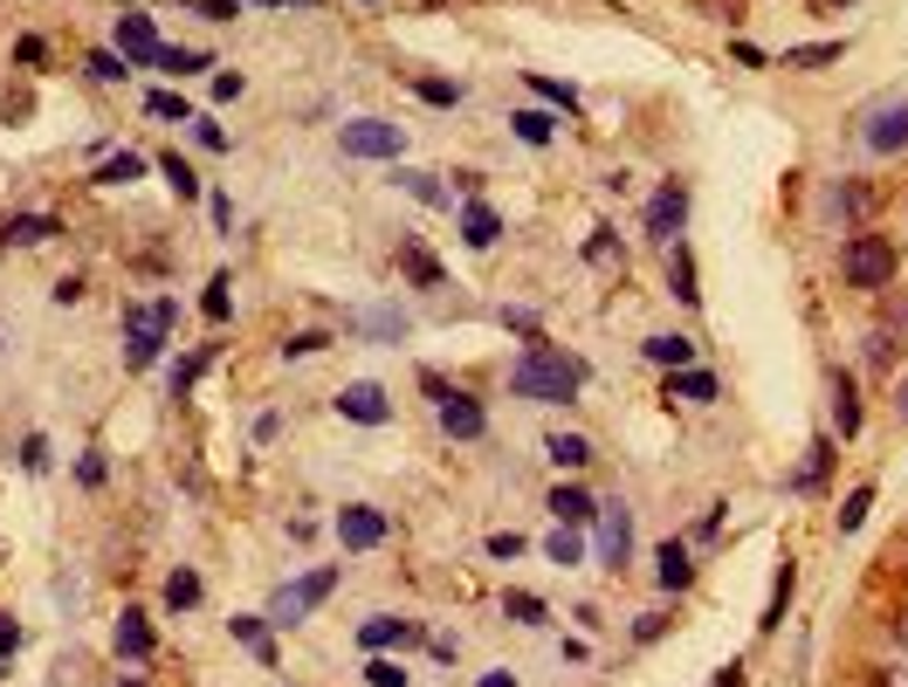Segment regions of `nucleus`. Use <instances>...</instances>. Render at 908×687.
Wrapping results in <instances>:
<instances>
[{"mask_svg": "<svg viewBox=\"0 0 908 687\" xmlns=\"http://www.w3.org/2000/svg\"><path fill=\"white\" fill-rule=\"evenodd\" d=\"M860 145L875 151V158H901L908 151V104L895 97V104H875L860 117Z\"/></svg>", "mask_w": 908, "mask_h": 687, "instance_id": "nucleus-7", "label": "nucleus"}, {"mask_svg": "<svg viewBox=\"0 0 908 687\" xmlns=\"http://www.w3.org/2000/svg\"><path fill=\"white\" fill-rule=\"evenodd\" d=\"M489 557H502V563L524 557V537H517V530H496V537H489Z\"/></svg>", "mask_w": 908, "mask_h": 687, "instance_id": "nucleus-51", "label": "nucleus"}, {"mask_svg": "<svg viewBox=\"0 0 908 687\" xmlns=\"http://www.w3.org/2000/svg\"><path fill=\"white\" fill-rule=\"evenodd\" d=\"M76 296H84V275H62V282H56V303H62V310H69V303H76Z\"/></svg>", "mask_w": 908, "mask_h": 687, "instance_id": "nucleus-55", "label": "nucleus"}, {"mask_svg": "<svg viewBox=\"0 0 908 687\" xmlns=\"http://www.w3.org/2000/svg\"><path fill=\"white\" fill-rule=\"evenodd\" d=\"M833 426H840V440H853V433H860V392H853V379H847V372H833Z\"/></svg>", "mask_w": 908, "mask_h": 687, "instance_id": "nucleus-23", "label": "nucleus"}, {"mask_svg": "<svg viewBox=\"0 0 908 687\" xmlns=\"http://www.w3.org/2000/svg\"><path fill=\"white\" fill-rule=\"evenodd\" d=\"M62 220L56 214H8L0 220V248H42V241H56Z\"/></svg>", "mask_w": 908, "mask_h": 687, "instance_id": "nucleus-13", "label": "nucleus"}, {"mask_svg": "<svg viewBox=\"0 0 908 687\" xmlns=\"http://www.w3.org/2000/svg\"><path fill=\"white\" fill-rule=\"evenodd\" d=\"M792 591H799V563L784 557V563H778V578H771V605H764L758 632H778V626H784V612H792Z\"/></svg>", "mask_w": 908, "mask_h": 687, "instance_id": "nucleus-15", "label": "nucleus"}, {"mask_svg": "<svg viewBox=\"0 0 908 687\" xmlns=\"http://www.w3.org/2000/svg\"><path fill=\"white\" fill-rule=\"evenodd\" d=\"M667 289H675L682 303H702V289H695V255L682 248V241L667 248Z\"/></svg>", "mask_w": 908, "mask_h": 687, "instance_id": "nucleus-24", "label": "nucleus"}, {"mask_svg": "<svg viewBox=\"0 0 908 687\" xmlns=\"http://www.w3.org/2000/svg\"><path fill=\"white\" fill-rule=\"evenodd\" d=\"M359 331H365V337H379V344H400V337H407V310H392V303H385V310H365V316H359Z\"/></svg>", "mask_w": 908, "mask_h": 687, "instance_id": "nucleus-26", "label": "nucleus"}, {"mask_svg": "<svg viewBox=\"0 0 908 687\" xmlns=\"http://www.w3.org/2000/svg\"><path fill=\"white\" fill-rule=\"evenodd\" d=\"M867 207H875V193H867V186H833V214H847V220H860Z\"/></svg>", "mask_w": 908, "mask_h": 687, "instance_id": "nucleus-42", "label": "nucleus"}, {"mask_svg": "<svg viewBox=\"0 0 908 687\" xmlns=\"http://www.w3.org/2000/svg\"><path fill=\"white\" fill-rule=\"evenodd\" d=\"M214 97H221V104H234V97H242V76L221 69V76H214Z\"/></svg>", "mask_w": 908, "mask_h": 687, "instance_id": "nucleus-52", "label": "nucleus"}, {"mask_svg": "<svg viewBox=\"0 0 908 687\" xmlns=\"http://www.w3.org/2000/svg\"><path fill=\"white\" fill-rule=\"evenodd\" d=\"M392 186H407L420 207H448V186L433 179V173H407V166H392Z\"/></svg>", "mask_w": 908, "mask_h": 687, "instance_id": "nucleus-28", "label": "nucleus"}, {"mask_svg": "<svg viewBox=\"0 0 908 687\" xmlns=\"http://www.w3.org/2000/svg\"><path fill=\"white\" fill-rule=\"evenodd\" d=\"M544 557H550V563H565V571H572V563H585V543H578V530H572V522H558V530H550Z\"/></svg>", "mask_w": 908, "mask_h": 687, "instance_id": "nucleus-32", "label": "nucleus"}, {"mask_svg": "<svg viewBox=\"0 0 908 687\" xmlns=\"http://www.w3.org/2000/svg\"><path fill=\"white\" fill-rule=\"evenodd\" d=\"M461 241H468V248H496V241H502V214L489 207V199H468V207H461Z\"/></svg>", "mask_w": 908, "mask_h": 687, "instance_id": "nucleus-14", "label": "nucleus"}, {"mask_svg": "<svg viewBox=\"0 0 908 687\" xmlns=\"http://www.w3.org/2000/svg\"><path fill=\"white\" fill-rule=\"evenodd\" d=\"M654 578H661L667 591H689V585H695V563H689V543H675V537H667V543L654 550Z\"/></svg>", "mask_w": 908, "mask_h": 687, "instance_id": "nucleus-16", "label": "nucleus"}, {"mask_svg": "<svg viewBox=\"0 0 908 687\" xmlns=\"http://www.w3.org/2000/svg\"><path fill=\"white\" fill-rule=\"evenodd\" d=\"M420 104H433V110H448V104H461V84H441V76H420Z\"/></svg>", "mask_w": 908, "mask_h": 687, "instance_id": "nucleus-41", "label": "nucleus"}, {"mask_svg": "<svg viewBox=\"0 0 908 687\" xmlns=\"http://www.w3.org/2000/svg\"><path fill=\"white\" fill-rule=\"evenodd\" d=\"M117 56L131 69H159L166 42H159V28H152V14H117Z\"/></svg>", "mask_w": 908, "mask_h": 687, "instance_id": "nucleus-8", "label": "nucleus"}, {"mask_svg": "<svg viewBox=\"0 0 908 687\" xmlns=\"http://www.w3.org/2000/svg\"><path fill=\"white\" fill-rule=\"evenodd\" d=\"M21 468H28V474H42V468H49V440H42V433H28V440H21Z\"/></svg>", "mask_w": 908, "mask_h": 687, "instance_id": "nucleus-48", "label": "nucleus"}, {"mask_svg": "<svg viewBox=\"0 0 908 687\" xmlns=\"http://www.w3.org/2000/svg\"><path fill=\"white\" fill-rule=\"evenodd\" d=\"M826 468H833V440H812V448H806V468H799V489H819Z\"/></svg>", "mask_w": 908, "mask_h": 687, "instance_id": "nucleus-35", "label": "nucleus"}, {"mask_svg": "<svg viewBox=\"0 0 908 687\" xmlns=\"http://www.w3.org/2000/svg\"><path fill=\"white\" fill-rule=\"evenodd\" d=\"M392 639L407 646V639H413V626H407V619H392V612H372V619L359 626V646H365V654H385Z\"/></svg>", "mask_w": 908, "mask_h": 687, "instance_id": "nucleus-20", "label": "nucleus"}, {"mask_svg": "<svg viewBox=\"0 0 908 687\" xmlns=\"http://www.w3.org/2000/svg\"><path fill=\"white\" fill-rule=\"evenodd\" d=\"M338 591V563H318V571H303L296 585H283L275 591V605H269V626H303L318 605Z\"/></svg>", "mask_w": 908, "mask_h": 687, "instance_id": "nucleus-4", "label": "nucleus"}, {"mask_svg": "<svg viewBox=\"0 0 908 687\" xmlns=\"http://www.w3.org/2000/svg\"><path fill=\"white\" fill-rule=\"evenodd\" d=\"M400 262H407V275L420 282V289H441V262H433V255L420 248V241H407V248H400Z\"/></svg>", "mask_w": 908, "mask_h": 687, "instance_id": "nucleus-30", "label": "nucleus"}, {"mask_svg": "<svg viewBox=\"0 0 908 687\" xmlns=\"http://www.w3.org/2000/svg\"><path fill=\"white\" fill-rule=\"evenodd\" d=\"M255 8H283V0H255Z\"/></svg>", "mask_w": 908, "mask_h": 687, "instance_id": "nucleus-60", "label": "nucleus"}, {"mask_svg": "<svg viewBox=\"0 0 908 687\" xmlns=\"http://www.w3.org/2000/svg\"><path fill=\"white\" fill-rule=\"evenodd\" d=\"M867 509H875V489H853V495L840 502V537H853V530H860Z\"/></svg>", "mask_w": 908, "mask_h": 687, "instance_id": "nucleus-40", "label": "nucleus"}, {"mask_svg": "<svg viewBox=\"0 0 908 687\" xmlns=\"http://www.w3.org/2000/svg\"><path fill=\"white\" fill-rule=\"evenodd\" d=\"M338 413H344V420H359V426H385V420H392V399H385L372 379H359V385H344V392H338Z\"/></svg>", "mask_w": 908, "mask_h": 687, "instance_id": "nucleus-12", "label": "nucleus"}, {"mask_svg": "<svg viewBox=\"0 0 908 687\" xmlns=\"http://www.w3.org/2000/svg\"><path fill=\"white\" fill-rule=\"evenodd\" d=\"M331 337L324 331H296V337H283V357H310V351H324Z\"/></svg>", "mask_w": 908, "mask_h": 687, "instance_id": "nucleus-49", "label": "nucleus"}, {"mask_svg": "<svg viewBox=\"0 0 908 687\" xmlns=\"http://www.w3.org/2000/svg\"><path fill=\"white\" fill-rule=\"evenodd\" d=\"M110 646H117L125 660H152V626H145V612H131V605H125V619H117Z\"/></svg>", "mask_w": 908, "mask_h": 687, "instance_id": "nucleus-18", "label": "nucleus"}, {"mask_svg": "<svg viewBox=\"0 0 908 687\" xmlns=\"http://www.w3.org/2000/svg\"><path fill=\"white\" fill-rule=\"evenodd\" d=\"M550 516H558V522H572V530H578V522H592V516H599V502H592L585 489H578V481H558V489H550V502H544Z\"/></svg>", "mask_w": 908, "mask_h": 687, "instance_id": "nucleus-17", "label": "nucleus"}, {"mask_svg": "<svg viewBox=\"0 0 908 687\" xmlns=\"http://www.w3.org/2000/svg\"><path fill=\"white\" fill-rule=\"evenodd\" d=\"M840 275L853 282V289H888V282H895V241L853 234L847 248H840Z\"/></svg>", "mask_w": 908, "mask_h": 687, "instance_id": "nucleus-5", "label": "nucleus"}, {"mask_svg": "<svg viewBox=\"0 0 908 687\" xmlns=\"http://www.w3.org/2000/svg\"><path fill=\"white\" fill-rule=\"evenodd\" d=\"M207 365H214V344H201V351H186L179 365H173V399H186V392H193V379H201Z\"/></svg>", "mask_w": 908, "mask_h": 687, "instance_id": "nucleus-31", "label": "nucleus"}, {"mask_svg": "<svg viewBox=\"0 0 908 687\" xmlns=\"http://www.w3.org/2000/svg\"><path fill=\"white\" fill-rule=\"evenodd\" d=\"M544 461H550V468H572V474H578V468L592 461V440H585V433H544Z\"/></svg>", "mask_w": 908, "mask_h": 687, "instance_id": "nucleus-19", "label": "nucleus"}, {"mask_svg": "<svg viewBox=\"0 0 908 687\" xmlns=\"http://www.w3.org/2000/svg\"><path fill=\"white\" fill-rule=\"evenodd\" d=\"M420 385H427L433 420H441V433H448V440H482V433H489V413H482V399H476V392H455L441 372H427Z\"/></svg>", "mask_w": 908, "mask_h": 687, "instance_id": "nucleus-2", "label": "nucleus"}, {"mask_svg": "<svg viewBox=\"0 0 908 687\" xmlns=\"http://www.w3.org/2000/svg\"><path fill=\"white\" fill-rule=\"evenodd\" d=\"M716 687H743V667H736V660H730V667H723V674H716Z\"/></svg>", "mask_w": 908, "mask_h": 687, "instance_id": "nucleus-58", "label": "nucleus"}, {"mask_svg": "<svg viewBox=\"0 0 908 687\" xmlns=\"http://www.w3.org/2000/svg\"><path fill=\"white\" fill-rule=\"evenodd\" d=\"M502 612L517 619V626H544V598H537V591H509V598H502Z\"/></svg>", "mask_w": 908, "mask_h": 687, "instance_id": "nucleus-36", "label": "nucleus"}, {"mask_svg": "<svg viewBox=\"0 0 908 687\" xmlns=\"http://www.w3.org/2000/svg\"><path fill=\"white\" fill-rule=\"evenodd\" d=\"M338 145H344V158H400L407 131L385 125V117H351V125L338 131Z\"/></svg>", "mask_w": 908, "mask_h": 687, "instance_id": "nucleus-6", "label": "nucleus"}, {"mask_svg": "<svg viewBox=\"0 0 908 687\" xmlns=\"http://www.w3.org/2000/svg\"><path fill=\"white\" fill-rule=\"evenodd\" d=\"M365 680H372V687H407V667H400V660H385V654H372Z\"/></svg>", "mask_w": 908, "mask_h": 687, "instance_id": "nucleus-45", "label": "nucleus"}, {"mask_svg": "<svg viewBox=\"0 0 908 687\" xmlns=\"http://www.w3.org/2000/svg\"><path fill=\"white\" fill-rule=\"evenodd\" d=\"M509 125H517V138H524V145H550V131H558V117H550V110H517Z\"/></svg>", "mask_w": 908, "mask_h": 687, "instance_id": "nucleus-33", "label": "nucleus"}, {"mask_svg": "<svg viewBox=\"0 0 908 687\" xmlns=\"http://www.w3.org/2000/svg\"><path fill=\"white\" fill-rule=\"evenodd\" d=\"M895 413H901V420H908V385H901V406H895Z\"/></svg>", "mask_w": 908, "mask_h": 687, "instance_id": "nucleus-59", "label": "nucleus"}, {"mask_svg": "<svg viewBox=\"0 0 908 687\" xmlns=\"http://www.w3.org/2000/svg\"><path fill=\"white\" fill-rule=\"evenodd\" d=\"M262 626H269V619H248V612H242V619H227V632L242 639V646H255V654L269 660V632H262Z\"/></svg>", "mask_w": 908, "mask_h": 687, "instance_id": "nucleus-44", "label": "nucleus"}, {"mask_svg": "<svg viewBox=\"0 0 908 687\" xmlns=\"http://www.w3.org/2000/svg\"><path fill=\"white\" fill-rule=\"evenodd\" d=\"M173 316L179 303H152V310H125V365L145 372V365H159V351H166V331H173Z\"/></svg>", "mask_w": 908, "mask_h": 687, "instance_id": "nucleus-3", "label": "nucleus"}, {"mask_svg": "<svg viewBox=\"0 0 908 687\" xmlns=\"http://www.w3.org/2000/svg\"><path fill=\"white\" fill-rule=\"evenodd\" d=\"M641 351L654 357V365H667V372H689V365H695V337H667V331H661V337H647Z\"/></svg>", "mask_w": 908, "mask_h": 687, "instance_id": "nucleus-22", "label": "nucleus"}, {"mask_svg": "<svg viewBox=\"0 0 908 687\" xmlns=\"http://www.w3.org/2000/svg\"><path fill=\"white\" fill-rule=\"evenodd\" d=\"M661 632H667V612H647V619L634 626V639H641V646H647V639H661Z\"/></svg>", "mask_w": 908, "mask_h": 687, "instance_id": "nucleus-53", "label": "nucleus"}, {"mask_svg": "<svg viewBox=\"0 0 908 687\" xmlns=\"http://www.w3.org/2000/svg\"><path fill=\"white\" fill-rule=\"evenodd\" d=\"M502 323H509V331H524V337H537V316L530 310H502Z\"/></svg>", "mask_w": 908, "mask_h": 687, "instance_id": "nucleus-56", "label": "nucleus"}, {"mask_svg": "<svg viewBox=\"0 0 908 687\" xmlns=\"http://www.w3.org/2000/svg\"><path fill=\"white\" fill-rule=\"evenodd\" d=\"M682 220H689V186H682V179H667V186H661V193L647 199V234L661 241V248H675Z\"/></svg>", "mask_w": 908, "mask_h": 687, "instance_id": "nucleus-10", "label": "nucleus"}, {"mask_svg": "<svg viewBox=\"0 0 908 687\" xmlns=\"http://www.w3.org/2000/svg\"><path fill=\"white\" fill-rule=\"evenodd\" d=\"M901 344H908V303H901V316H888L881 331L867 337V357H875V365H888V357H895Z\"/></svg>", "mask_w": 908, "mask_h": 687, "instance_id": "nucleus-25", "label": "nucleus"}, {"mask_svg": "<svg viewBox=\"0 0 908 687\" xmlns=\"http://www.w3.org/2000/svg\"><path fill=\"white\" fill-rule=\"evenodd\" d=\"M90 179H97V186H131V179H145V158H138V151H110Z\"/></svg>", "mask_w": 908, "mask_h": 687, "instance_id": "nucleus-27", "label": "nucleus"}, {"mask_svg": "<svg viewBox=\"0 0 908 687\" xmlns=\"http://www.w3.org/2000/svg\"><path fill=\"white\" fill-rule=\"evenodd\" d=\"M723 385H716V372H667V399H689V406H709V399H716Z\"/></svg>", "mask_w": 908, "mask_h": 687, "instance_id": "nucleus-21", "label": "nucleus"}, {"mask_svg": "<svg viewBox=\"0 0 908 687\" xmlns=\"http://www.w3.org/2000/svg\"><path fill=\"white\" fill-rule=\"evenodd\" d=\"M159 69H173V76H193V69H207V56H201V49H166V56H159Z\"/></svg>", "mask_w": 908, "mask_h": 687, "instance_id": "nucleus-47", "label": "nucleus"}, {"mask_svg": "<svg viewBox=\"0 0 908 687\" xmlns=\"http://www.w3.org/2000/svg\"><path fill=\"white\" fill-rule=\"evenodd\" d=\"M840 56H847V42H806V49H784V69H826Z\"/></svg>", "mask_w": 908, "mask_h": 687, "instance_id": "nucleus-29", "label": "nucleus"}, {"mask_svg": "<svg viewBox=\"0 0 908 687\" xmlns=\"http://www.w3.org/2000/svg\"><path fill=\"white\" fill-rule=\"evenodd\" d=\"M385 530H392V522H385V509H372V502H344V509H338V543H344V550H379Z\"/></svg>", "mask_w": 908, "mask_h": 687, "instance_id": "nucleus-9", "label": "nucleus"}, {"mask_svg": "<svg viewBox=\"0 0 908 687\" xmlns=\"http://www.w3.org/2000/svg\"><path fill=\"white\" fill-rule=\"evenodd\" d=\"M145 110H152V117H179V125H193V110H186V97H179V90H152V97H145Z\"/></svg>", "mask_w": 908, "mask_h": 687, "instance_id": "nucleus-43", "label": "nucleus"}, {"mask_svg": "<svg viewBox=\"0 0 908 687\" xmlns=\"http://www.w3.org/2000/svg\"><path fill=\"white\" fill-rule=\"evenodd\" d=\"M592 522H599V557H606V571H619V563L634 557V509H626V502H606Z\"/></svg>", "mask_w": 908, "mask_h": 687, "instance_id": "nucleus-11", "label": "nucleus"}, {"mask_svg": "<svg viewBox=\"0 0 908 687\" xmlns=\"http://www.w3.org/2000/svg\"><path fill=\"white\" fill-rule=\"evenodd\" d=\"M166 605L173 612H193V605H201V571H173L166 578Z\"/></svg>", "mask_w": 908, "mask_h": 687, "instance_id": "nucleus-34", "label": "nucleus"}, {"mask_svg": "<svg viewBox=\"0 0 908 687\" xmlns=\"http://www.w3.org/2000/svg\"><path fill=\"white\" fill-rule=\"evenodd\" d=\"M303 8H310V0H303Z\"/></svg>", "mask_w": 908, "mask_h": 687, "instance_id": "nucleus-63", "label": "nucleus"}, {"mask_svg": "<svg viewBox=\"0 0 908 687\" xmlns=\"http://www.w3.org/2000/svg\"><path fill=\"white\" fill-rule=\"evenodd\" d=\"M125 687H138V680H125Z\"/></svg>", "mask_w": 908, "mask_h": 687, "instance_id": "nucleus-62", "label": "nucleus"}, {"mask_svg": "<svg viewBox=\"0 0 908 687\" xmlns=\"http://www.w3.org/2000/svg\"><path fill=\"white\" fill-rule=\"evenodd\" d=\"M476 687H517V674H502V667H496V674H482Z\"/></svg>", "mask_w": 908, "mask_h": 687, "instance_id": "nucleus-57", "label": "nucleus"}, {"mask_svg": "<svg viewBox=\"0 0 908 687\" xmlns=\"http://www.w3.org/2000/svg\"><path fill=\"white\" fill-rule=\"evenodd\" d=\"M0 674H8V660H0Z\"/></svg>", "mask_w": 908, "mask_h": 687, "instance_id": "nucleus-61", "label": "nucleus"}, {"mask_svg": "<svg viewBox=\"0 0 908 687\" xmlns=\"http://www.w3.org/2000/svg\"><path fill=\"white\" fill-rule=\"evenodd\" d=\"M201 316H207V323H227V316H234V296H227V275H214V282H207V296H201Z\"/></svg>", "mask_w": 908, "mask_h": 687, "instance_id": "nucleus-37", "label": "nucleus"}, {"mask_svg": "<svg viewBox=\"0 0 908 687\" xmlns=\"http://www.w3.org/2000/svg\"><path fill=\"white\" fill-rule=\"evenodd\" d=\"M159 166H166V179H173V193H179V199H193V193H201V173H193V166H186L179 151H166Z\"/></svg>", "mask_w": 908, "mask_h": 687, "instance_id": "nucleus-39", "label": "nucleus"}, {"mask_svg": "<svg viewBox=\"0 0 908 687\" xmlns=\"http://www.w3.org/2000/svg\"><path fill=\"white\" fill-rule=\"evenodd\" d=\"M125 69H131V62H125V56H110V49H97V56H90V76H97V84H125Z\"/></svg>", "mask_w": 908, "mask_h": 687, "instance_id": "nucleus-46", "label": "nucleus"}, {"mask_svg": "<svg viewBox=\"0 0 908 687\" xmlns=\"http://www.w3.org/2000/svg\"><path fill=\"white\" fill-rule=\"evenodd\" d=\"M193 138H201L207 151H227V131L214 125V117H193Z\"/></svg>", "mask_w": 908, "mask_h": 687, "instance_id": "nucleus-50", "label": "nucleus"}, {"mask_svg": "<svg viewBox=\"0 0 908 687\" xmlns=\"http://www.w3.org/2000/svg\"><path fill=\"white\" fill-rule=\"evenodd\" d=\"M8 654H21V626H14V619H0V660H8Z\"/></svg>", "mask_w": 908, "mask_h": 687, "instance_id": "nucleus-54", "label": "nucleus"}, {"mask_svg": "<svg viewBox=\"0 0 908 687\" xmlns=\"http://www.w3.org/2000/svg\"><path fill=\"white\" fill-rule=\"evenodd\" d=\"M578 385H585V365H578V357H565L558 344H544V337H530L524 357L509 365V392H517V399H537V406H572Z\"/></svg>", "mask_w": 908, "mask_h": 687, "instance_id": "nucleus-1", "label": "nucleus"}, {"mask_svg": "<svg viewBox=\"0 0 908 687\" xmlns=\"http://www.w3.org/2000/svg\"><path fill=\"white\" fill-rule=\"evenodd\" d=\"M530 90H537V97H544V104H558V110H565V117H572V110H578V90H572V84H558V76H530Z\"/></svg>", "mask_w": 908, "mask_h": 687, "instance_id": "nucleus-38", "label": "nucleus"}]
</instances>
